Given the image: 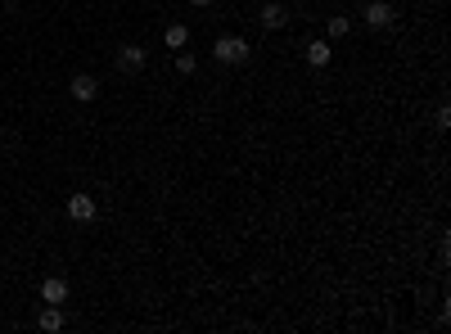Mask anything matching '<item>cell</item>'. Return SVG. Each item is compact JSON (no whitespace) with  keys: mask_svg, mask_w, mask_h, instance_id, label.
<instances>
[{"mask_svg":"<svg viewBox=\"0 0 451 334\" xmlns=\"http://www.w3.org/2000/svg\"><path fill=\"white\" fill-rule=\"evenodd\" d=\"M212 54L221 59V64H244V59H248V41H244V36H217Z\"/></svg>","mask_w":451,"mask_h":334,"instance_id":"1","label":"cell"},{"mask_svg":"<svg viewBox=\"0 0 451 334\" xmlns=\"http://www.w3.org/2000/svg\"><path fill=\"white\" fill-rule=\"evenodd\" d=\"M393 19H398V14H393L388 0H370V5H365V23H370V27H388Z\"/></svg>","mask_w":451,"mask_h":334,"instance_id":"2","label":"cell"},{"mask_svg":"<svg viewBox=\"0 0 451 334\" xmlns=\"http://www.w3.org/2000/svg\"><path fill=\"white\" fill-rule=\"evenodd\" d=\"M68 91H73V99H95L99 95V82L90 73H77L73 82H68Z\"/></svg>","mask_w":451,"mask_h":334,"instance_id":"3","label":"cell"},{"mask_svg":"<svg viewBox=\"0 0 451 334\" xmlns=\"http://www.w3.org/2000/svg\"><path fill=\"white\" fill-rule=\"evenodd\" d=\"M41 298L54 302V307H64V302H68V281H64V276H50V281L41 285Z\"/></svg>","mask_w":451,"mask_h":334,"instance_id":"4","label":"cell"},{"mask_svg":"<svg viewBox=\"0 0 451 334\" xmlns=\"http://www.w3.org/2000/svg\"><path fill=\"white\" fill-rule=\"evenodd\" d=\"M68 217H73V222H90V217H95V199H90V194H73V199H68Z\"/></svg>","mask_w":451,"mask_h":334,"instance_id":"5","label":"cell"},{"mask_svg":"<svg viewBox=\"0 0 451 334\" xmlns=\"http://www.w3.org/2000/svg\"><path fill=\"white\" fill-rule=\"evenodd\" d=\"M118 68H122V73L145 68V50H140V45H122V50H118Z\"/></svg>","mask_w":451,"mask_h":334,"instance_id":"6","label":"cell"},{"mask_svg":"<svg viewBox=\"0 0 451 334\" xmlns=\"http://www.w3.org/2000/svg\"><path fill=\"white\" fill-rule=\"evenodd\" d=\"M284 19H289V14H284V5H276V0H271L267 10H262V27H267V32H276V27H284Z\"/></svg>","mask_w":451,"mask_h":334,"instance_id":"7","label":"cell"},{"mask_svg":"<svg viewBox=\"0 0 451 334\" xmlns=\"http://www.w3.org/2000/svg\"><path fill=\"white\" fill-rule=\"evenodd\" d=\"M41 330L45 334H59V330H64V307H54V302H50V307L41 312Z\"/></svg>","mask_w":451,"mask_h":334,"instance_id":"8","label":"cell"},{"mask_svg":"<svg viewBox=\"0 0 451 334\" xmlns=\"http://www.w3.org/2000/svg\"><path fill=\"white\" fill-rule=\"evenodd\" d=\"M185 41H190V32H185L181 23H172V27H167V32H162V45H167V50H181Z\"/></svg>","mask_w":451,"mask_h":334,"instance_id":"9","label":"cell"},{"mask_svg":"<svg viewBox=\"0 0 451 334\" xmlns=\"http://www.w3.org/2000/svg\"><path fill=\"white\" fill-rule=\"evenodd\" d=\"M307 64H312V68H325V64H330V45H325V41H312V45H307Z\"/></svg>","mask_w":451,"mask_h":334,"instance_id":"10","label":"cell"},{"mask_svg":"<svg viewBox=\"0 0 451 334\" xmlns=\"http://www.w3.org/2000/svg\"><path fill=\"white\" fill-rule=\"evenodd\" d=\"M194 68H199V64H194V54H176V73H181V77H190Z\"/></svg>","mask_w":451,"mask_h":334,"instance_id":"11","label":"cell"},{"mask_svg":"<svg viewBox=\"0 0 451 334\" xmlns=\"http://www.w3.org/2000/svg\"><path fill=\"white\" fill-rule=\"evenodd\" d=\"M348 27H352V23H348L343 14H339V19H330V36H348Z\"/></svg>","mask_w":451,"mask_h":334,"instance_id":"12","label":"cell"},{"mask_svg":"<svg viewBox=\"0 0 451 334\" xmlns=\"http://www.w3.org/2000/svg\"><path fill=\"white\" fill-rule=\"evenodd\" d=\"M190 5H199V10H204V5H212V0H190Z\"/></svg>","mask_w":451,"mask_h":334,"instance_id":"13","label":"cell"}]
</instances>
